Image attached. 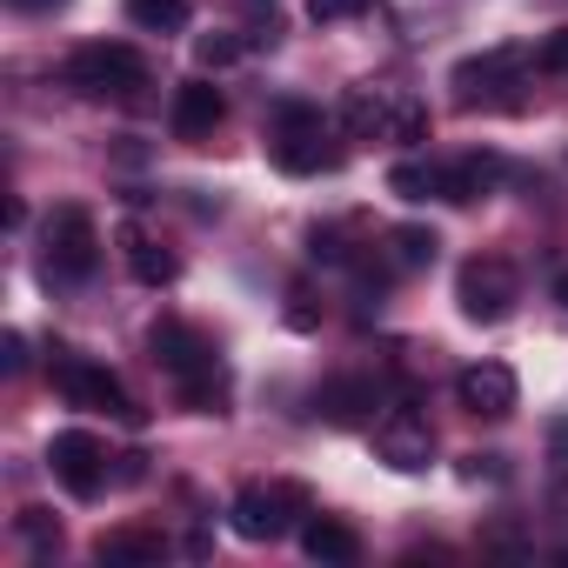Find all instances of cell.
Returning a JSON list of instances; mask_svg holds the SVG:
<instances>
[{
    "label": "cell",
    "instance_id": "1",
    "mask_svg": "<svg viewBox=\"0 0 568 568\" xmlns=\"http://www.w3.org/2000/svg\"><path fill=\"white\" fill-rule=\"evenodd\" d=\"M148 355H154L161 375H174V388L187 395V408L221 415V402H227V375H221V362H214V348H207L201 328H187V322H154Z\"/></svg>",
    "mask_w": 568,
    "mask_h": 568
},
{
    "label": "cell",
    "instance_id": "2",
    "mask_svg": "<svg viewBox=\"0 0 568 568\" xmlns=\"http://www.w3.org/2000/svg\"><path fill=\"white\" fill-rule=\"evenodd\" d=\"M101 267V234H94V214L88 207H54L41 221V281L48 288H81V281Z\"/></svg>",
    "mask_w": 568,
    "mask_h": 568
},
{
    "label": "cell",
    "instance_id": "3",
    "mask_svg": "<svg viewBox=\"0 0 568 568\" xmlns=\"http://www.w3.org/2000/svg\"><path fill=\"white\" fill-rule=\"evenodd\" d=\"M267 154H274L281 174H322V168L342 161V154L328 148V114L308 108V101H281V108H274V121H267Z\"/></svg>",
    "mask_w": 568,
    "mask_h": 568
},
{
    "label": "cell",
    "instance_id": "4",
    "mask_svg": "<svg viewBox=\"0 0 568 568\" xmlns=\"http://www.w3.org/2000/svg\"><path fill=\"white\" fill-rule=\"evenodd\" d=\"M308 515H315V501H308L302 481H254L227 508V521H234L241 541H281V535H295Z\"/></svg>",
    "mask_w": 568,
    "mask_h": 568
},
{
    "label": "cell",
    "instance_id": "5",
    "mask_svg": "<svg viewBox=\"0 0 568 568\" xmlns=\"http://www.w3.org/2000/svg\"><path fill=\"white\" fill-rule=\"evenodd\" d=\"M68 88L88 101H128L134 88H148V54L128 41H88L68 54Z\"/></svg>",
    "mask_w": 568,
    "mask_h": 568
},
{
    "label": "cell",
    "instance_id": "6",
    "mask_svg": "<svg viewBox=\"0 0 568 568\" xmlns=\"http://www.w3.org/2000/svg\"><path fill=\"white\" fill-rule=\"evenodd\" d=\"M455 302H462V315L468 322H508V308L521 302V281H515V267L501 261V254H475L462 274H455Z\"/></svg>",
    "mask_w": 568,
    "mask_h": 568
},
{
    "label": "cell",
    "instance_id": "7",
    "mask_svg": "<svg viewBox=\"0 0 568 568\" xmlns=\"http://www.w3.org/2000/svg\"><path fill=\"white\" fill-rule=\"evenodd\" d=\"M54 388L74 402V408H88V415H121V422H141V408H134V395L101 368V362H81V355H54Z\"/></svg>",
    "mask_w": 568,
    "mask_h": 568
},
{
    "label": "cell",
    "instance_id": "8",
    "mask_svg": "<svg viewBox=\"0 0 568 568\" xmlns=\"http://www.w3.org/2000/svg\"><path fill=\"white\" fill-rule=\"evenodd\" d=\"M375 455H382L395 475H422V468L435 462V428H428V415H422L415 402L382 408V422H375Z\"/></svg>",
    "mask_w": 568,
    "mask_h": 568
},
{
    "label": "cell",
    "instance_id": "9",
    "mask_svg": "<svg viewBox=\"0 0 568 568\" xmlns=\"http://www.w3.org/2000/svg\"><path fill=\"white\" fill-rule=\"evenodd\" d=\"M535 68V54L528 48H488V54H468V61H455V94H462V108H475V101H508V88H521V74Z\"/></svg>",
    "mask_w": 568,
    "mask_h": 568
},
{
    "label": "cell",
    "instance_id": "10",
    "mask_svg": "<svg viewBox=\"0 0 568 568\" xmlns=\"http://www.w3.org/2000/svg\"><path fill=\"white\" fill-rule=\"evenodd\" d=\"M48 468H54V481H61L74 501H94V495L108 488V448H101L94 435H81V428L54 435V448H48Z\"/></svg>",
    "mask_w": 568,
    "mask_h": 568
},
{
    "label": "cell",
    "instance_id": "11",
    "mask_svg": "<svg viewBox=\"0 0 568 568\" xmlns=\"http://www.w3.org/2000/svg\"><path fill=\"white\" fill-rule=\"evenodd\" d=\"M455 395H462V408L481 415V422H501V415H515V402H521L515 368H501V362H475V368H462V375H455Z\"/></svg>",
    "mask_w": 568,
    "mask_h": 568
},
{
    "label": "cell",
    "instance_id": "12",
    "mask_svg": "<svg viewBox=\"0 0 568 568\" xmlns=\"http://www.w3.org/2000/svg\"><path fill=\"white\" fill-rule=\"evenodd\" d=\"M395 114H402V94L395 88H348L342 101V134L348 141H395Z\"/></svg>",
    "mask_w": 568,
    "mask_h": 568
},
{
    "label": "cell",
    "instance_id": "13",
    "mask_svg": "<svg viewBox=\"0 0 568 568\" xmlns=\"http://www.w3.org/2000/svg\"><path fill=\"white\" fill-rule=\"evenodd\" d=\"M375 408H382V388L368 375H342V382H328L315 395V415L328 428H362V422H375Z\"/></svg>",
    "mask_w": 568,
    "mask_h": 568
},
{
    "label": "cell",
    "instance_id": "14",
    "mask_svg": "<svg viewBox=\"0 0 568 568\" xmlns=\"http://www.w3.org/2000/svg\"><path fill=\"white\" fill-rule=\"evenodd\" d=\"M221 114H227L221 88H207V81L174 88V134H181V141H207V134L221 128Z\"/></svg>",
    "mask_w": 568,
    "mask_h": 568
},
{
    "label": "cell",
    "instance_id": "15",
    "mask_svg": "<svg viewBox=\"0 0 568 568\" xmlns=\"http://www.w3.org/2000/svg\"><path fill=\"white\" fill-rule=\"evenodd\" d=\"M302 548H308V561H335V568L362 561V535L342 515H308L302 521Z\"/></svg>",
    "mask_w": 568,
    "mask_h": 568
},
{
    "label": "cell",
    "instance_id": "16",
    "mask_svg": "<svg viewBox=\"0 0 568 568\" xmlns=\"http://www.w3.org/2000/svg\"><path fill=\"white\" fill-rule=\"evenodd\" d=\"M495 181H501V161L495 154H462V161L442 168V201H481Z\"/></svg>",
    "mask_w": 568,
    "mask_h": 568
},
{
    "label": "cell",
    "instance_id": "17",
    "mask_svg": "<svg viewBox=\"0 0 568 568\" xmlns=\"http://www.w3.org/2000/svg\"><path fill=\"white\" fill-rule=\"evenodd\" d=\"M121 247H128V267H134V281H148V288H168V281L181 274V261H174L161 241H148L141 227H128V234H121Z\"/></svg>",
    "mask_w": 568,
    "mask_h": 568
},
{
    "label": "cell",
    "instance_id": "18",
    "mask_svg": "<svg viewBox=\"0 0 568 568\" xmlns=\"http://www.w3.org/2000/svg\"><path fill=\"white\" fill-rule=\"evenodd\" d=\"M108 568H121V561H161L168 555V541L154 535V528H114V535H101V548H94Z\"/></svg>",
    "mask_w": 568,
    "mask_h": 568
},
{
    "label": "cell",
    "instance_id": "19",
    "mask_svg": "<svg viewBox=\"0 0 568 568\" xmlns=\"http://www.w3.org/2000/svg\"><path fill=\"white\" fill-rule=\"evenodd\" d=\"M388 187L402 201H442V168L435 161H395L388 168Z\"/></svg>",
    "mask_w": 568,
    "mask_h": 568
},
{
    "label": "cell",
    "instance_id": "20",
    "mask_svg": "<svg viewBox=\"0 0 568 568\" xmlns=\"http://www.w3.org/2000/svg\"><path fill=\"white\" fill-rule=\"evenodd\" d=\"M128 21L148 34H181L187 28V0H128Z\"/></svg>",
    "mask_w": 568,
    "mask_h": 568
},
{
    "label": "cell",
    "instance_id": "21",
    "mask_svg": "<svg viewBox=\"0 0 568 568\" xmlns=\"http://www.w3.org/2000/svg\"><path fill=\"white\" fill-rule=\"evenodd\" d=\"M388 247H395V267H428L442 241H435L428 227H395V234H388Z\"/></svg>",
    "mask_w": 568,
    "mask_h": 568
},
{
    "label": "cell",
    "instance_id": "22",
    "mask_svg": "<svg viewBox=\"0 0 568 568\" xmlns=\"http://www.w3.org/2000/svg\"><path fill=\"white\" fill-rule=\"evenodd\" d=\"M535 74H555V81L568 74V28H555V34L535 48Z\"/></svg>",
    "mask_w": 568,
    "mask_h": 568
},
{
    "label": "cell",
    "instance_id": "23",
    "mask_svg": "<svg viewBox=\"0 0 568 568\" xmlns=\"http://www.w3.org/2000/svg\"><path fill=\"white\" fill-rule=\"evenodd\" d=\"M194 61H201V68H227V61H241V41L207 34V41H194Z\"/></svg>",
    "mask_w": 568,
    "mask_h": 568
},
{
    "label": "cell",
    "instance_id": "24",
    "mask_svg": "<svg viewBox=\"0 0 568 568\" xmlns=\"http://www.w3.org/2000/svg\"><path fill=\"white\" fill-rule=\"evenodd\" d=\"M21 535H28V541H41V548H48V541H61V521H54V515H48V508H21Z\"/></svg>",
    "mask_w": 568,
    "mask_h": 568
},
{
    "label": "cell",
    "instance_id": "25",
    "mask_svg": "<svg viewBox=\"0 0 568 568\" xmlns=\"http://www.w3.org/2000/svg\"><path fill=\"white\" fill-rule=\"evenodd\" d=\"M362 8H368V0H308V14H315V21H355Z\"/></svg>",
    "mask_w": 568,
    "mask_h": 568
},
{
    "label": "cell",
    "instance_id": "26",
    "mask_svg": "<svg viewBox=\"0 0 568 568\" xmlns=\"http://www.w3.org/2000/svg\"><path fill=\"white\" fill-rule=\"evenodd\" d=\"M0 368H8V375H21V368H28V342H21V335L0 342Z\"/></svg>",
    "mask_w": 568,
    "mask_h": 568
},
{
    "label": "cell",
    "instance_id": "27",
    "mask_svg": "<svg viewBox=\"0 0 568 568\" xmlns=\"http://www.w3.org/2000/svg\"><path fill=\"white\" fill-rule=\"evenodd\" d=\"M21 14H54V8H68V0H14Z\"/></svg>",
    "mask_w": 568,
    "mask_h": 568
},
{
    "label": "cell",
    "instance_id": "28",
    "mask_svg": "<svg viewBox=\"0 0 568 568\" xmlns=\"http://www.w3.org/2000/svg\"><path fill=\"white\" fill-rule=\"evenodd\" d=\"M555 295H561V308H568V274H561V281H555Z\"/></svg>",
    "mask_w": 568,
    "mask_h": 568
}]
</instances>
